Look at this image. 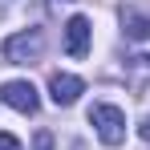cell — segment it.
<instances>
[{
	"instance_id": "cell-7",
	"label": "cell",
	"mask_w": 150,
	"mask_h": 150,
	"mask_svg": "<svg viewBox=\"0 0 150 150\" xmlns=\"http://www.w3.org/2000/svg\"><path fill=\"white\" fill-rule=\"evenodd\" d=\"M37 150H53V134H49V130L37 134Z\"/></svg>"
},
{
	"instance_id": "cell-1",
	"label": "cell",
	"mask_w": 150,
	"mask_h": 150,
	"mask_svg": "<svg viewBox=\"0 0 150 150\" xmlns=\"http://www.w3.org/2000/svg\"><path fill=\"white\" fill-rule=\"evenodd\" d=\"M45 49V33L41 28H25V33H16V37H8L4 41V61H12V65H33L37 57Z\"/></svg>"
},
{
	"instance_id": "cell-2",
	"label": "cell",
	"mask_w": 150,
	"mask_h": 150,
	"mask_svg": "<svg viewBox=\"0 0 150 150\" xmlns=\"http://www.w3.org/2000/svg\"><path fill=\"white\" fill-rule=\"evenodd\" d=\"M89 126L98 130V138L105 142V146H118V142L126 138V114L118 110V105H105V101L93 105V110H89Z\"/></svg>"
},
{
	"instance_id": "cell-5",
	"label": "cell",
	"mask_w": 150,
	"mask_h": 150,
	"mask_svg": "<svg viewBox=\"0 0 150 150\" xmlns=\"http://www.w3.org/2000/svg\"><path fill=\"white\" fill-rule=\"evenodd\" d=\"M89 16H69V25H65V53L69 57H85L89 53Z\"/></svg>"
},
{
	"instance_id": "cell-8",
	"label": "cell",
	"mask_w": 150,
	"mask_h": 150,
	"mask_svg": "<svg viewBox=\"0 0 150 150\" xmlns=\"http://www.w3.org/2000/svg\"><path fill=\"white\" fill-rule=\"evenodd\" d=\"M0 150H21V142H16L12 134H0Z\"/></svg>"
},
{
	"instance_id": "cell-4",
	"label": "cell",
	"mask_w": 150,
	"mask_h": 150,
	"mask_svg": "<svg viewBox=\"0 0 150 150\" xmlns=\"http://www.w3.org/2000/svg\"><path fill=\"white\" fill-rule=\"evenodd\" d=\"M49 93H53L57 105H73V101L85 93V81L73 77V73H53V77H49Z\"/></svg>"
},
{
	"instance_id": "cell-6",
	"label": "cell",
	"mask_w": 150,
	"mask_h": 150,
	"mask_svg": "<svg viewBox=\"0 0 150 150\" xmlns=\"http://www.w3.org/2000/svg\"><path fill=\"white\" fill-rule=\"evenodd\" d=\"M122 28H126V41H130V45L150 41V16L134 12V8H126V12H122Z\"/></svg>"
},
{
	"instance_id": "cell-3",
	"label": "cell",
	"mask_w": 150,
	"mask_h": 150,
	"mask_svg": "<svg viewBox=\"0 0 150 150\" xmlns=\"http://www.w3.org/2000/svg\"><path fill=\"white\" fill-rule=\"evenodd\" d=\"M0 101L12 105V110H21V114H37V105H41L33 81H4L0 85Z\"/></svg>"
},
{
	"instance_id": "cell-9",
	"label": "cell",
	"mask_w": 150,
	"mask_h": 150,
	"mask_svg": "<svg viewBox=\"0 0 150 150\" xmlns=\"http://www.w3.org/2000/svg\"><path fill=\"white\" fill-rule=\"evenodd\" d=\"M142 138H146V142H150V118H146V122H142Z\"/></svg>"
}]
</instances>
